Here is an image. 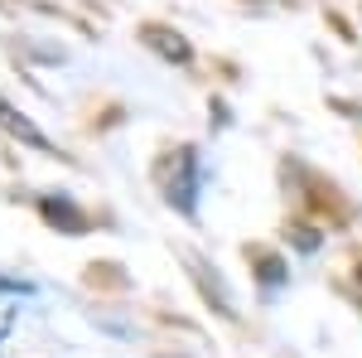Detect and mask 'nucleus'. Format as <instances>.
Instances as JSON below:
<instances>
[{"label":"nucleus","instance_id":"f257e3e1","mask_svg":"<svg viewBox=\"0 0 362 358\" xmlns=\"http://www.w3.org/2000/svg\"><path fill=\"white\" fill-rule=\"evenodd\" d=\"M194 194H198V160H194V150H179V174L169 179V203L194 213Z\"/></svg>","mask_w":362,"mask_h":358},{"label":"nucleus","instance_id":"f03ea898","mask_svg":"<svg viewBox=\"0 0 362 358\" xmlns=\"http://www.w3.org/2000/svg\"><path fill=\"white\" fill-rule=\"evenodd\" d=\"M145 44H155V49H160V54L165 58H174V63H189V44H184V39H179V34H169V29H145Z\"/></svg>","mask_w":362,"mask_h":358},{"label":"nucleus","instance_id":"7ed1b4c3","mask_svg":"<svg viewBox=\"0 0 362 358\" xmlns=\"http://www.w3.org/2000/svg\"><path fill=\"white\" fill-rule=\"evenodd\" d=\"M44 218L63 223L68 233H83V213H78L73 203H63V198H44Z\"/></svg>","mask_w":362,"mask_h":358}]
</instances>
